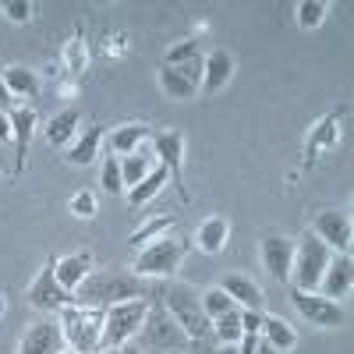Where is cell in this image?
<instances>
[{"instance_id":"cell-1","label":"cell","mask_w":354,"mask_h":354,"mask_svg":"<svg viewBox=\"0 0 354 354\" xmlns=\"http://www.w3.org/2000/svg\"><path fill=\"white\" fill-rule=\"evenodd\" d=\"M75 298L82 308H110V305H121L131 298H149V283L128 270H100L82 280Z\"/></svg>"},{"instance_id":"cell-2","label":"cell","mask_w":354,"mask_h":354,"mask_svg":"<svg viewBox=\"0 0 354 354\" xmlns=\"http://www.w3.org/2000/svg\"><path fill=\"white\" fill-rule=\"evenodd\" d=\"M160 301H163L167 312L177 319V326L188 333L192 344H202L205 337L213 333V322L205 319V312H202V298H198L188 283H170V287L160 294Z\"/></svg>"},{"instance_id":"cell-3","label":"cell","mask_w":354,"mask_h":354,"mask_svg":"<svg viewBox=\"0 0 354 354\" xmlns=\"http://www.w3.org/2000/svg\"><path fill=\"white\" fill-rule=\"evenodd\" d=\"M145 312H149V298H131L121 305H110L103 312V333H100V351H113V347H124L138 337Z\"/></svg>"},{"instance_id":"cell-4","label":"cell","mask_w":354,"mask_h":354,"mask_svg":"<svg viewBox=\"0 0 354 354\" xmlns=\"http://www.w3.org/2000/svg\"><path fill=\"white\" fill-rule=\"evenodd\" d=\"M330 259H333V252H330V248L308 230L301 241H294V266H290V280H287V287L315 294L322 273H326V266H330Z\"/></svg>"},{"instance_id":"cell-5","label":"cell","mask_w":354,"mask_h":354,"mask_svg":"<svg viewBox=\"0 0 354 354\" xmlns=\"http://www.w3.org/2000/svg\"><path fill=\"white\" fill-rule=\"evenodd\" d=\"M145 351H153V354H181L192 347L188 333L177 326V319L167 312L163 301L149 305V312H145V322H142V330H138Z\"/></svg>"},{"instance_id":"cell-6","label":"cell","mask_w":354,"mask_h":354,"mask_svg":"<svg viewBox=\"0 0 354 354\" xmlns=\"http://www.w3.org/2000/svg\"><path fill=\"white\" fill-rule=\"evenodd\" d=\"M103 312L106 308H82V305H68L61 308V330H64V344L78 354H100V333H103Z\"/></svg>"},{"instance_id":"cell-7","label":"cell","mask_w":354,"mask_h":354,"mask_svg":"<svg viewBox=\"0 0 354 354\" xmlns=\"http://www.w3.org/2000/svg\"><path fill=\"white\" fill-rule=\"evenodd\" d=\"M188 248H192L188 241L163 234L160 241L138 248V255H135V262H131V273H135V277H142V280H160V277H170V273L177 270V266H181V259L188 255Z\"/></svg>"},{"instance_id":"cell-8","label":"cell","mask_w":354,"mask_h":354,"mask_svg":"<svg viewBox=\"0 0 354 354\" xmlns=\"http://www.w3.org/2000/svg\"><path fill=\"white\" fill-rule=\"evenodd\" d=\"M53 266H57V259L50 255V259L43 262L39 277H36L32 283H28V290H25L28 305H32V308H39V312H61V308H68V305H78V298H75V294H71V290H64L61 283H57Z\"/></svg>"},{"instance_id":"cell-9","label":"cell","mask_w":354,"mask_h":354,"mask_svg":"<svg viewBox=\"0 0 354 354\" xmlns=\"http://www.w3.org/2000/svg\"><path fill=\"white\" fill-rule=\"evenodd\" d=\"M290 301H294V308H298V315L308 319L319 330H337V326L347 322V312L340 308V301H330V298H322V294H308V290L290 287Z\"/></svg>"},{"instance_id":"cell-10","label":"cell","mask_w":354,"mask_h":354,"mask_svg":"<svg viewBox=\"0 0 354 354\" xmlns=\"http://www.w3.org/2000/svg\"><path fill=\"white\" fill-rule=\"evenodd\" d=\"M149 142H153L156 163H163L170 170V181H174L177 195L188 202V188H185V135L181 131H153Z\"/></svg>"},{"instance_id":"cell-11","label":"cell","mask_w":354,"mask_h":354,"mask_svg":"<svg viewBox=\"0 0 354 354\" xmlns=\"http://www.w3.org/2000/svg\"><path fill=\"white\" fill-rule=\"evenodd\" d=\"M315 238L326 245L330 252H351V238H354V227H351V213L347 209H326L315 216Z\"/></svg>"},{"instance_id":"cell-12","label":"cell","mask_w":354,"mask_h":354,"mask_svg":"<svg viewBox=\"0 0 354 354\" xmlns=\"http://www.w3.org/2000/svg\"><path fill=\"white\" fill-rule=\"evenodd\" d=\"M61 351H64V330L53 319L32 322L18 344V354H61Z\"/></svg>"},{"instance_id":"cell-13","label":"cell","mask_w":354,"mask_h":354,"mask_svg":"<svg viewBox=\"0 0 354 354\" xmlns=\"http://www.w3.org/2000/svg\"><path fill=\"white\" fill-rule=\"evenodd\" d=\"M351 287H354V262H351V252H337V255L330 259V266H326V273H322L315 294L337 301V298H347Z\"/></svg>"},{"instance_id":"cell-14","label":"cell","mask_w":354,"mask_h":354,"mask_svg":"<svg viewBox=\"0 0 354 354\" xmlns=\"http://www.w3.org/2000/svg\"><path fill=\"white\" fill-rule=\"evenodd\" d=\"M340 131H344V110H333V113H326V117H319L315 128H312V135H308V142H305V160L315 163L322 153L337 149Z\"/></svg>"},{"instance_id":"cell-15","label":"cell","mask_w":354,"mask_h":354,"mask_svg":"<svg viewBox=\"0 0 354 354\" xmlns=\"http://www.w3.org/2000/svg\"><path fill=\"white\" fill-rule=\"evenodd\" d=\"M262 266L270 270V277L277 283H287L290 280V266H294V241L280 238V234L262 238Z\"/></svg>"},{"instance_id":"cell-16","label":"cell","mask_w":354,"mask_h":354,"mask_svg":"<svg viewBox=\"0 0 354 354\" xmlns=\"http://www.w3.org/2000/svg\"><path fill=\"white\" fill-rule=\"evenodd\" d=\"M216 287H223V290H227V298L238 305V308L266 312V294H262V287H259L255 280H248V277H241V273H227Z\"/></svg>"},{"instance_id":"cell-17","label":"cell","mask_w":354,"mask_h":354,"mask_svg":"<svg viewBox=\"0 0 354 354\" xmlns=\"http://www.w3.org/2000/svg\"><path fill=\"white\" fill-rule=\"evenodd\" d=\"M234 78V57L227 50H213L202 57V93L216 96L220 88H227V82Z\"/></svg>"},{"instance_id":"cell-18","label":"cell","mask_w":354,"mask_h":354,"mask_svg":"<svg viewBox=\"0 0 354 354\" xmlns=\"http://www.w3.org/2000/svg\"><path fill=\"white\" fill-rule=\"evenodd\" d=\"M36 124H39V117L32 106H18L11 113V138H15V174L25 170V156H28V142H32L36 135Z\"/></svg>"},{"instance_id":"cell-19","label":"cell","mask_w":354,"mask_h":354,"mask_svg":"<svg viewBox=\"0 0 354 354\" xmlns=\"http://www.w3.org/2000/svg\"><path fill=\"white\" fill-rule=\"evenodd\" d=\"M53 273H57V283L75 294V290L82 287V280L93 273V252H71V255H64V259H57Z\"/></svg>"},{"instance_id":"cell-20","label":"cell","mask_w":354,"mask_h":354,"mask_svg":"<svg viewBox=\"0 0 354 354\" xmlns=\"http://www.w3.org/2000/svg\"><path fill=\"white\" fill-rule=\"evenodd\" d=\"M167 185H170V170H167L163 163H156V167H153L149 174H145L135 188H128V192H124V195H128V205H131V209H142V205H145V202H153Z\"/></svg>"},{"instance_id":"cell-21","label":"cell","mask_w":354,"mask_h":354,"mask_svg":"<svg viewBox=\"0 0 354 354\" xmlns=\"http://www.w3.org/2000/svg\"><path fill=\"white\" fill-rule=\"evenodd\" d=\"M230 238V223L227 216H209V220H202L198 223V234H195V245L205 252V255H220L223 245Z\"/></svg>"},{"instance_id":"cell-22","label":"cell","mask_w":354,"mask_h":354,"mask_svg":"<svg viewBox=\"0 0 354 354\" xmlns=\"http://www.w3.org/2000/svg\"><path fill=\"white\" fill-rule=\"evenodd\" d=\"M103 124H88L78 138H75V145L68 149V163H75V167H88L96 156H100V145H103Z\"/></svg>"},{"instance_id":"cell-23","label":"cell","mask_w":354,"mask_h":354,"mask_svg":"<svg viewBox=\"0 0 354 354\" xmlns=\"http://www.w3.org/2000/svg\"><path fill=\"white\" fill-rule=\"evenodd\" d=\"M153 138V128H145V124H124V128H113L110 135V153L113 156H131L142 149V142H149Z\"/></svg>"},{"instance_id":"cell-24","label":"cell","mask_w":354,"mask_h":354,"mask_svg":"<svg viewBox=\"0 0 354 354\" xmlns=\"http://www.w3.org/2000/svg\"><path fill=\"white\" fill-rule=\"evenodd\" d=\"M259 337H262L266 344H273L280 354H287L294 344H298V333H294V326H290V322H283V319H277V315H262Z\"/></svg>"},{"instance_id":"cell-25","label":"cell","mask_w":354,"mask_h":354,"mask_svg":"<svg viewBox=\"0 0 354 354\" xmlns=\"http://www.w3.org/2000/svg\"><path fill=\"white\" fill-rule=\"evenodd\" d=\"M78 121H82V117H78V110H75V106L61 110V113H57L53 121L46 124V142H50V145H57V149H61V145H68V142L78 135Z\"/></svg>"},{"instance_id":"cell-26","label":"cell","mask_w":354,"mask_h":354,"mask_svg":"<svg viewBox=\"0 0 354 354\" xmlns=\"http://www.w3.org/2000/svg\"><path fill=\"white\" fill-rule=\"evenodd\" d=\"M156 167V156H153V149H138V153H131V156H121V177H124V192L128 188H135L145 174H149Z\"/></svg>"},{"instance_id":"cell-27","label":"cell","mask_w":354,"mask_h":354,"mask_svg":"<svg viewBox=\"0 0 354 354\" xmlns=\"http://www.w3.org/2000/svg\"><path fill=\"white\" fill-rule=\"evenodd\" d=\"M160 88H163L170 100H177V103H188V100H195V93H198V85H192L177 68H163V71H160Z\"/></svg>"},{"instance_id":"cell-28","label":"cell","mask_w":354,"mask_h":354,"mask_svg":"<svg viewBox=\"0 0 354 354\" xmlns=\"http://www.w3.org/2000/svg\"><path fill=\"white\" fill-rule=\"evenodd\" d=\"M170 230H174V216H156V220H149V223H142L138 230H131L128 245H131V248H145V245L160 241L163 234H170Z\"/></svg>"},{"instance_id":"cell-29","label":"cell","mask_w":354,"mask_h":354,"mask_svg":"<svg viewBox=\"0 0 354 354\" xmlns=\"http://www.w3.org/2000/svg\"><path fill=\"white\" fill-rule=\"evenodd\" d=\"M0 78H4V85L11 88L15 96H36V93H39V78H36V71H28V68H21V64L8 68Z\"/></svg>"},{"instance_id":"cell-30","label":"cell","mask_w":354,"mask_h":354,"mask_svg":"<svg viewBox=\"0 0 354 354\" xmlns=\"http://www.w3.org/2000/svg\"><path fill=\"white\" fill-rule=\"evenodd\" d=\"M213 337H216L220 344H238V340L245 337L238 308H234V312H227V315H220V319H213Z\"/></svg>"},{"instance_id":"cell-31","label":"cell","mask_w":354,"mask_h":354,"mask_svg":"<svg viewBox=\"0 0 354 354\" xmlns=\"http://www.w3.org/2000/svg\"><path fill=\"white\" fill-rule=\"evenodd\" d=\"M234 308H238V305L227 298L223 287H209V290L202 294V312H205V319H209V322L220 319V315H227V312H234Z\"/></svg>"},{"instance_id":"cell-32","label":"cell","mask_w":354,"mask_h":354,"mask_svg":"<svg viewBox=\"0 0 354 354\" xmlns=\"http://www.w3.org/2000/svg\"><path fill=\"white\" fill-rule=\"evenodd\" d=\"M100 181L110 195H124V177H121V156H106L103 160V170H100Z\"/></svg>"},{"instance_id":"cell-33","label":"cell","mask_w":354,"mask_h":354,"mask_svg":"<svg viewBox=\"0 0 354 354\" xmlns=\"http://www.w3.org/2000/svg\"><path fill=\"white\" fill-rule=\"evenodd\" d=\"M326 11H330L326 0H301L298 4V25L301 28H319L322 21H326Z\"/></svg>"},{"instance_id":"cell-34","label":"cell","mask_w":354,"mask_h":354,"mask_svg":"<svg viewBox=\"0 0 354 354\" xmlns=\"http://www.w3.org/2000/svg\"><path fill=\"white\" fill-rule=\"evenodd\" d=\"M68 71L82 75L85 71V43H82V25L75 28V39L68 43Z\"/></svg>"},{"instance_id":"cell-35","label":"cell","mask_w":354,"mask_h":354,"mask_svg":"<svg viewBox=\"0 0 354 354\" xmlns=\"http://www.w3.org/2000/svg\"><path fill=\"white\" fill-rule=\"evenodd\" d=\"M192 57H198V43H195V39H181L177 46L167 50V68H177V64L192 61Z\"/></svg>"},{"instance_id":"cell-36","label":"cell","mask_w":354,"mask_h":354,"mask_svg":"<svg viewBox=\"0 0 354 354\" xmlns=\"http://www.w3.org/2000/svg\"><path fill=\"white\" fill-rule=\"evenodd\" d=\"M71 213L78 220H93L96 216V195L93 192H75L71 195Z\"/></svg>"},{"instance_id":"cell-37","label":"cell","mask_w":354,"mask_h":354,"mask_svg":"<svg viewBox=\"0 0 354 354\" xmlns=\"http://www.w3.org/2000/svg\"><path fill=\"white\" fill-rule=\"evenodd\" d=\"M0 11H4L15 25H25L28 18H32V4H28V0H4V4H0Z\"/></svg>"},{"instance_id":"cell-38","label":"cell","mask_w":354,"mask_h":354,"mask_svg":"<svg viewBox=\"0 0 354 354\" xmlns=\"http://www.w3.org/2000/svg\"><path fill=\"white\" fill-rule=\"evenodd\" d=\"M167 68V64H163ZM177 71H181L192 85H202V57H192V61H185V64H177Z\"/></svg>"},{"instance_id":"cell-39","label":"cell","mask_w":354,"mask_h":354,"mask_svg":"<svg viewBox=\"0 0 354 354\" xmlns=\"http://www.w3.org/2000/svg\"><path fill=\"white\" fill-rule=\"evenodd\" d=\"M238 315H241V330H245V333H259V330H262V315H266V312H248V308H238Z\"/></svg>"},{"instance_id":"cell-40","label":"cell","mask_w":354,"mask_h":354,"mask_svg":"<svg viewBox=\"0 0 354 354\" xmlns=\"http://www.w3.org/2000/svg\"><path fill=\"white\" fill-rule=\"evenodd\" d=\"M18 110V100H15V93H11V88L4 85V78H0V113H15Z\"/></svg>"},{"instance_id":"cell-41","label":"cell","mask_w":354,"mask_h":354,"mask_svg":"<svg viewBox=\"0 0 354 354\" xmlns=\"http://www.w3.org/2000/svg\"><path fill=\"white\" fill-rule=\"evenodd\" d=\"M0 142H11V117L0 113Z\"/></svg>"},{"instance_id":"cell-42","label":"cell","mask_w":354,"mask_h":354,"mask_svg":"<svg viewBox=\"0 0 354 354\" xmlns=\"http://www.w3.org/2000/svg\"><path fill=\"white\" fill-rule=\"evenodd\" d=\"M255 354H280V351H277L273 344H266V340L259 337V344H255Z\"/></svg>"},{"instance_id":"cell-43","label":"cell","mask_w":354,"mask_h":354,"mask_svg":"<svg viewBox=\"0 0 354 354\" xmlns=\"http://www.w3.org/2000/svg\"><path fill=\"white\" fill-rule=\"evenodd\" d=\"M100 354H142V351H138V347H128V344H124V347H113V351H100Z\"/></svg>"},{"instance_id":"cell-44","label":"cell","mask_w":354,"mask_h":354,"mask_svg":"<svg viewBox=\"0 0 354 354\" xmlns=\"http://www.w3.org/2000/svg\"><path fill=\"white\" fill-rule=\"evenodd\" d=\"M213 354H238V344H220V351H213Z\"/></svg>"},{"instance_id":"cell-45","label":"cell","mask_w":354,"mask_h":354,"mask_svg":"<svg viewBox=\"0 0 354 354\" xmlns=\"http://www.w3.org/2000/svg\"><path fill=\"white\" fill-rule=\"evenodd\" d=\"M8 312V301H4V294H0V315H4Z\"/></svg>"},{"instance_id":"cell-46","label":"cell","mask_w":354,"mask_h":354,"mask_svg":"<svg viewBox=\"0 0 354 354\" xmlns=\"http://www.w3.org/2000/svg\"><path fill=\"white\" fill-rule=\"evenodd\" d=\"M61 354H78V351H71V347H64V351H61Z\"/></svg>"}]
</instances>
